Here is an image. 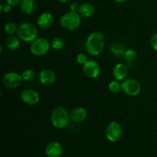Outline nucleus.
<instances>
[{
	"label": "nucleus",
	"mask_w": 157,
	"mask_h": 157,
	"mask_svg": "<svg viewBox=\"0 0 157 157\" xmlns=\"http://www.w3.org/2000/svg\"><path fill=\"white\" fill-rule=\"evenodd\" d=\"M105 45V38L101 32H95L90 34L85 42L86 51L90 55L96 56L103 52Z\"/></svg>",
	"instance_id": "1"
},
{
	"label": "nucleus",
	"mask_w": 157,
	"mask_h": 157,
	"mask_svg": "<svg viewBox=\"0 0 157 157\" xmlns=\"http://www.w3.org/2000/svg\"><path fill=\"white\" fill-rule=\"evenodd\" d=\"M70 115L65 108L58 107L55 108L51 114V121L54 127L62 129L67 127L70 123Z\"/></svg>",
	"instance_id": "2"
},
{
	"label": "nucleus",
	"mask_w": 157,
	"mask_h": 157,
	"mask_svg": "<svg viewBox=\"0 0 157 157\" xmlns=\"http://www.w3.org/2000/svg\"><path fill=\"white\" fill-rule=\"evenodd\" d=\"M17 35L22 41L31 42L37 38L38 30L34 25L29 22H23L18 26Z\"/></svg>",
	"instance_id": "3"
},
{
	"label": "nucleus",
	"mask_w": 157,
	"mask_h": 157,
	"mask_svg": "<svg viewBox=\"0 0 157 157\" xmlns=\"http://www.w3.org/2000/svg\"><path fill=\"white\" fill-rule=\"evenodd\" d=\"M81 22V15L75 12L64 14L60 18V24L67 30H75L80 26Z\"/></svg>",
	"instance_id": "4"
},
{
	"label": "nucleus",
	"mask_w": 157,
	"mask_h": 157,
	"mask_svg": "<svg viewBox=\"0 0 157 157\" xmlns=\"http://www.w3.org/2000/svg\"><path fill=\"white\" fill-rule=\"evenodd\" d=\"M50 44L46 38H36L35 41H32L31 45V52L36 56H41L45 55L48 52Z\"/></svg>",
	"instance_id": "5"
},
{
	"label": "nucleus",
	"mask_w": 157,
	"mask_h": 157,
	"mask_svg": "<svg viewBox=\"0 0 157 157\" xmlns=\"http://www.w3.org/2000/svg\"><path fill=\"white\" fill-rule=\"evenodd\" d=\"M122 90L126 94L131 97L137 96L141 91V85L140 82L133 78H128L123 81Z\"/></svg>",
	"instance_id": "6"
},
{
	"label": "nucleus",
	"mask_w": 157,
	"mask_h": 157,
	"mask_svg": "<svg viewBox=\"0 0 157 157\" xmlns=\"http://www.w3.org/2000/svg\"><path fill=\"white\" fill-rule=\"evenodd\" d=\"M122 136V127L116 121L110 122L106 129V137L110 142L115 143L119 140Z\"/></svg>",
	"instance_id": "7"
},
{
	"label": "nucleus",
	"mask_w": 157,
	"mask_h": 157,
	"mask_svg": "<svg viewBox=\"0 0 157 157\" xmlns=\"http://www.w3.org/2000/svg\"><path fill=\"white\" fill-rule=\"evenodd\" d=\"M83 71L84 75L89 78H96L99 76L101 68L100 65L95 61H87L83 65Z\"/></svg>",
	"instance_id": "8"
},
{
	"label": "nucleus",
	"mask_w": 157,
	"mask_h": 157,
	"mask_svg": "<svg viewBox=\"0 0 157 157\" xmlns=\"http://www.w3.org/2000/svg\"><path fill=\"white\" fill-rule=\"evenodd\" d=\"M21 75L15 73V72H9L6 74L3 77V84L9 88H15L21 84Z\"/></svg>",
	"instance_id": "9"
},
{
	"label": "nucleus",
	"mask_w": 157,
	"mask_h": 157,
	"mask_svg": "<svg viewBox=\"0 0 157 157\" xmlns=\"http://www.w3.org/2000/svg\"><path fill=\"white\" fill-rule=\"evenodd\" d=\"M21 99L25 104L29 105H35L39 102V94L35 90L27 89L21 94Z\"/></svg>",
	"instance_id": "10"
},
{
	"label": "nucleus",
	"mask_w": 157,
	"mask_h": 157,
	"mask_svg": "<svg viewBox=\"0 0 157 157\" xmlns=\"http://www.w3.org/2000/svg\"><path fill=\"white\" fill-rule=\"evenodd\" d=\"M39 81L44 85H52L56 81V75L55 73L51 69H44L41 71L38 75Z\"/></svg>",
	"instance_id": "11"
},
{
	"label": "nucleus",
	"mask_w": 157,
	"mask_h": 157,
	"mask_svg": "<svg viewBox=\"0 0 157 157\" xmlns=\"http://www.w3.org/2000/svg\"><path fill=\"white\" fill-rule=\"evenodd\" d=\"M62 146L57 141L49 143L45 148V153L48 157H59L62 154Z\"/></svg>",
	"instance_id": "12"
},
{
	"label": "nucleus",
	"mask_w": 157,
	"mask_h": 157,
	"mask_svg": "<svg viewBox=\"0 0 157 157\" xmlns=\"http://www.w3.org/2000/svg\"><path fill=\"white\" fill-rule=\"evenodd\" d=\"M54 21V18L52 15L49 12H44L41 14L38 18V26L43 29H48L52 25Z\"/></svg>",
	"instance_id": "13"
},
{
	"label": "nucleus",
	"mask_w": 157,
	"mask_h": 157,
	"mask_svg": "<svg viewBox=\"0 0 157 157\" xmlns=\"http://www.w3.org/2000/svg\"><path fill=\"white\" fill-rule=\"evenodd\" d=\"M113 75L117 81H124L128 75V68L122 63L117 64L113 67Z\"/></svg>",
	"instance_id": "14"
},
{
	"label": "nucleus",
	"mask_w": 157,
	"mask_h": 157,
	"mask_svg": "<svg viewBox=\"0 0 157 157\" xmlns=\"http://www.w3.org/2000/svg\"><path fill=\"white\" fill-rule=\"evenodd\" d=\"M87 113L86 110L83 107H78L75 108L71 113V119L75 123H81L84 121L87 118Z\"/></svg>",
	"instance_id": "15"
},
{
	"label": "nucleus",
	"mask_w": 157,
	"mask_h": 157,
	"mask_svg": "<svg viewBox=\"0 0 157 157\" xmlns=\"http://www.w3.org/2000/svg\"><path fill=\"white\" fill-rule=\"evenodd\" d=\"M78 13L82 18H89L91 16L94 12V7L91 3L86 2L80 6Z\"/></svg>",
	"instance_id": "16"
},
{
	"label": "nucleus",
	"mask_w": 157,
	"mask_h": 157,
	"mask_svg": "<svg viewBox=\"0 0 157 157\" xmlns=\"http://www.w3.org/2000/svg\"><path fill=\"white\" fill-rule=\"evenodd\" d=\"M35 8V0H21L20 2V9L25 14H32Z\"/></svg>",
	"instance_id": "17"
},
{
	"label": "nucleus",
	"mask_w": 157,
	"mask_h": 157,
	"mask_svg": "<svg viewBox=\"0 0 157 157\" xmlns=\"http://www.w3.org/2000/svg\"><path fill=\"white\" fill-rule=\"evenodd\" d=\"M110 52L112 55L116 57H123L124 56L126 53V51L127 50L126 48V46L122 43H113L110 46Z\"/></svg>",
	"instance_id": "18"
},
{
	"label": "nucleus",
	"mask_w": 157,
	"mask_h": 157,
	"mask_svg": "<svg viewBox=\"0 0 157 157\" xmlns=\"http://www.w3.org/2000/svg\"><path fill=\"white\" fill-rule=\"evenodd\" d=\"M6 45L9 50L11 51H15L18 48L20 45V41L18 37L15 36V35H10L8 37L6 41Z\"/></svg>",
	"instance_id": "19"
},
{
	"label": "nucleus",
	"mask_w": 157,
	"mask_h": 157,
	"mask_svg": "<svg viewBox=\"0 0 157 157\" xmlns=\"http://www.w3.org/2000/svg\"><path fill=\"white\" fill-rule=\"evenodd\" d=\"M108 88L112 93H119L122 90V84H121L117 81H113L109 84Z\"/></svg>",
	"instance_id": "20"
},
{
	"label": "nucleus",
	"mask_w": 157,
	"mask_h": 157,
	"mask_svg": "<svg viewBox=\"0 0 157 157\" xmlns=\"http://www.w3.org/2000/svg\"><path fill=\"white\" fill-rule=\"evenodd\" d=\"M4 30L8 35H14L15 33H17L18 30V26L13 22H8L7 24L5 25Z\"/></svg>",
	"instance_id": "21"
},
{
	"label": "nucleus",
	"mask_w": 157,
	"mask_h": 157,
	"mask_svg": "<svg viewBox=\"0 0 157 157\" xmlns=\"http://www.w3.org/2000/svg\"><path fill=\"white\" fill-rule=\"evenodd\" d=\"M51 45L55 50H61V49H62L64 48V41L61 38H55L52 41Z\"/></svg>",
	"instance_id": "22"
},
{
	"label": "nucleus",
	"mask_w": 157,
	"mask_h": 157,
	"mask_svg": "<svg viewBox=\"0 0 157 157\" xmlns=\"http://www.w3.org/2000/svg\"><path fill=\"white\" fill-rule=\"evenodd\" d=\"M21 75L22 80L25 81H30L35 78V72L31 69H27V70H25Z\"/></svg>",
	"instance_id": "23"
},
{
	"label": "nucleus",
	"mask_w": 157,
	"mask_h": 157,
	"mask_svg": "<svg viewBox=\"0 0 157 157\" xmlns=\"http://www.w3.org/2000/svg\"><path fill=\"white\" fill-rule=\"evenodd\" d=\"M124 58L129 61H134L136 58V52L133 49H127L124 55Z\"/></svg>",
	"instance_id": "24"
},
{
	"label": "nucleus",
	"mask_w": 157,
	"mask_h": 157,
	"mask_svg": "<svg viewBox=\"0 0 157 157\" xmlns=\"http://www.w3.org/2000/svg\"><path fill=\"white\" fill-rule=\"evenodd\" d=\"M76 60L77 61H78V64H83V65H84V64L87 61V56H86V55H84V53H80L78 54V56H77Z\"/></svg>",
	"instance_id": "25"
},
{
	"label": "nucleus",
	"mask_w": 157,
	"mask_h": 157,
	"mask_svg": "<svg viewBox=\"0 0 157 157\" xmlns=\"http://www.w3.org/2000/svg\"><path fill=\"white\" fill-rule=\"evenodd\" d=\"M150 44L152 48L157 52V33L154 34L150 38Z\"/></svg>",
	"instance_id": "26"
},
{
	"label": "nucleus",
	"mask_w": 157,
	"mask_h": 157,
	"mask_svg": "<svg viewBox=\"0 0 157 157\" xmlns=\"http://www.w3.org/2000/svg\"><path fill=\"white\" fill-rule=\"evenodd\" d=\"M7 1V4L10 5L12 7H15L17 6L18 4H20L21 0H6Z\"/></svg>",
	"instance_id": "27"
},
{
	"label": "nucleus",
	"mask_w": 157,
	"mask_h": 157,
	"mask_svg": "<svg viewBox=\"0 0 157 157\" xmlns=\"http://www.w3.org/2000/svg\"><path fill=\"white\" fill-rule=\"evenodd\" d=\"M79 7L80 6H78V3L76 2H73L70 5V9L71 12H76L77 11H78V9H79Z\"/></svg>",
	"instance_id": "28"
},
{
	"label": "nucleus",
	"mask_w": 157,
	"mask_h": 157,
	"mask_svg": "<svg viewBox=\"0 0 157 157\" xmlns=\"http://www.w3.org/2000/svg\"><path fill=\"white\" fill-rule=\"evenodd\" d=\"M11 9H12V6H11L10 5L7 4V5H5L4 6H2L1 5V12H9L11 11Z\"/></svg>",
	"instance_id": "29"
},
{
	"label": "nucleus",
	"mask_w": 157,
	"mask_h": 157,
	"mask_svg": "<svg viewBox=\"0 0 157 157\" xmlns=\"http://www.w3.org/2000/svg\"><path fill=\"white\" fill-rule=\"evenodd\" d=\"M114 2L117 3H121V2H127V0H113Z\"/></svg>",
	"instance_id": "30"
},
{
	"label": "nucleus",
	"mask_w": 157,
	"mask_h": 157,
	"mask_svg": "<svg viewBox=\"0 0 157 157\" xmlns=\"http://www.w3.org/2000/svg\"><path fill=\"white\" fill-rule=\"evenodd\" d=\"M58 1H59L60 2H62V3H65L67 2H68L69 0H58Z\"/></svg>",
	"instance_id": "31"
}]
</instances>
